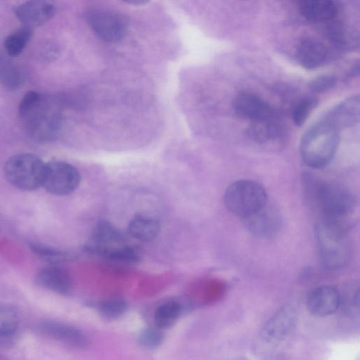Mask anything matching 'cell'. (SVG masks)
Masks as SVG:
<instances>
[{
	"instance_id": "obj_32",
	"label": "cell",
	"mask_w": 360,
	"mask_h": 360,
	"mask_svg": "<svg viewBox=\"0 0 360 360\" xmlns=\"http://www.w3.org/2000/svg\"><path fill=\"white\" fill-rule=\"evenodd\" d=\"M126 2L128 4H130L141 5V4H145L148 1H145V0H128Z\"/></svg>"
},
{
	"instance_id": "obj_18",
	"label": "cell",
	"mask_w": 360,
	"mask_h": 360,
	"mask_svg": "<svg viewBox=\"0 0 360 360\" xmlns=\"http://www.w3.org/2000/svg\"><path fill=\"white\" fill-rule=\"evenodd\" d=\"M300 11L302 17L309 22H324L336 17L338 8L333 1L308 0L300 3Z\"/></svg>"
},
{
	"instance_id": "obj_12",
	"label": "cell",
	"mask_w": 360,
	"mask_h": 360,
	"mask_svg": "<svg viewBox=\"0 0 360 360\" xmlns=\"http://www.w3.org/2000/svg\"><path fill=\"white\" fill-rule=\"evenodd\" d=\"M307 308L310 314L325 317L334 314L340 306L339 291L331 285H321L313 289L307 297Z\"/></svg>"
},
{
	"instance_id": "obj_22",
	"label": "cell",
	"mask_w": 360,
	"mask_h": 360,
	"mask_svg": "<svg viewBox=\"0 0 360 360\" xmlns=\"http://www.w3.org/2000/svg\"><path fill=\"white\" fill-rule=\"evenodd\" d=\"M273 116L261 121L254 122L249 128V136L259 142H265L279 135V126Z\"/></svg>"
},
{
	"instance_id": "obj_23",
	"label": "cell",
	"mask_w": 360,
	"mask_h": 360,
	"mask_svg": "<svg viewBox=\"0 0 360 360\" xmlns=\"http://www.w3.org/2000/svg\"><path fill=\"white\" fill-rule=\"evenodd\" d=\"M181 305L170 301L160 305L155 311L154 321L158 328H167L172 326L181 314Z\"/></svg>"
},
{
	"instance_id": "obj_3",
	"label": "cell",
	"mask_w": 360,
	"mask_h": 360,
	"mask_svg": "<svg viewBox=\"0 0 360 360\" xmlns=\"http://www.w3.org/2000/svg\"><path fill=\"white\" fill-rule=\"evenodd\" d=\"M340 143V130L324 119L303 135L300 143L302 159L314 169L326 167L334 158Z\"/></svg>"
},
{
	"instance_id": "obj_1",
	"label": "cell",
	"mask_w": 360,
	"mask_h": 360,
	"mask_svg": "<svg viewBox=\"0 0 360 360\" xmlns=\"http://www.w3.org/2000/svg\"><path fill=\"white\" fill-rule=\"evenodd\" d=\"M27 134L38 142H50L59 134L62 116L60 103L34 91H27L18 108Z\"/></svg>"
},
{
	"instance_id": "obj_29",
	"label": "cell",
	"mask_w": 360,
	"mask_h": 360,
	"mask_svg": "<svg viewBox=\"0 0 360 360\" xmlns=\"http://www.w3.org/2000/svg\"><path fill=\"white\" fill-rule=\"evenodd\" d=\"M98 309L106 319H116L123 314L127 309L126 302L120 298H112L101 302Z\"/></svg>"
},
{
	"instance_id": "obj_31",
	"label": "cell",
	"mask_w": 360,
	"mask_h": 360,
	"mask_svg": "<svg viewBox=\"0 0 360 360\" xmlns=\"http://www.w3.org/2000/svg\"><path fill=\"white\" fill-rule=\"evenodd\" d=\"M336 83V77L331 75H322L314 79L309 83L310 89L318 94L324 93Z\"/></svg>"
},
{
	"instance_id": "obj_14",
	"label": "cell",
	"mask_w": 360,
	"mask_h": 360,
	"mask_svg": "<svg viewBox=\"0 0 360 360\" xmlns=\"http://www.w3.org/2000/svg\"><path fill=\"white\" fill-rule=\"evenodd\" d=\"M235 112L253 122L266 120L273 116L270 106L259 96L248 92L238 94L233 100Z\"/></svg>"
},
{
	"instance_id": "obj_2",
	"label": "cell",
	"mask_w": 360,
	"mask_h": 360,
	"mask_svg": "<svg viewBox=\"0 0 360 360\" xmlns=\"http://www.w3.org/2000/svg\"><path fill=\"white\" fill-rule=\"evenodd\" d=\"M302 185L304 195L312 205L321 211L323 219L343 223V219L355 210V195L341 184L304 174Z\"/></svg>"
},
{
	"instance_id": "obj_20",
	"label": "cell",
	"mask_w": 360,
	"mask_h": 360,
	"mask_svg": "<svg viewBox=\"0 0 360 360\" xmlns=\"http://www.w3.org/2000/svg\"><path fill=\"white\" fill-rule=\"evenodd\" d=\"M160 230L159 221L154 217L145 214L134 216L128 224L129 235L142 242L154 240L159 234Z\"/></svg>"
},
{
	"instance_id": "obj_27",
	"label": "cell",
	"mask_w": 360,
	"mask_h": 360,
	"mask_svg": "<svg viewBox=\"0 0 360 360\" xmlns=\"http://www.w3.org/2000/svg\"><path fill=\"white\" fill-rule=\"evenodd\" d=\"M18 322V314L15 309L0 307V336L13 334L17 329Z\"/></svg>"
},
{
	"instance_id": "obj_7",
	"label": "cell",
	"mask_w": 360,
	"mask_h": 360,
	"mask_svg": "<svg viewBox=\"0 0 360 360\" xmlns=\"http://www.w3.org/2000/svg\"><path fill=\"white\" fill-rule=\"evenodd\" d=\"M80 180L79 171L68 162L45 163L42 186L52 195L64 196L72 193L79 186Z\"/></svg>"
},
{
	"instance_id": "obj_17",
	"label": "cell",
	"mask_w": 360,
	"mask_h": 360,
	"mask_svg": "<svg viewBox=\"0 0 360 360\" xmlns=\"http://www.w3.org/2000/svg\"><path fill=\"white\" fill-rule=\"evenodd\" d=\"M34 279L39 286L61 295L69 294L72 289V283L69 274L55 265L39 269Z\"/></svg>"
},
{
	"instance_id": "obj_11",
	"label": "cell",
	"mask_w": 360,
	"mask_h": 360,
	"mask_svg": "<svg viewBox=\"0 0 360 360\" xmlns=\"http://www.w3.org/2000/svg\"><path fill=\"white\" fill-rule=\"evenodd\" d=\"M243 220L249 232L261 238L274 236L278 231L281 224L280 212L268 204Z\"/></svg>"
},
{
	"instance_id": "obj_4",
	"label": "cell",
	"mask_w": 360,
	"mask_h": 360,
	"mask_svg": "<svg viewBox=\"0 0 360 360\" xmlns=\"http://www.w3.org/2000/svg\"><path fill=\"white\" fill-rule=\"evenodd\" d=\"M316 238L324 268L335 270L348 262L351 245L343 223L322 219L316 224Z\"/></svg>"
},
{
	"instance_id": "obj_28",
	"label": "cell",
	"mask_w": 360,
	"mask_h": 360,
	"mask_svg": "<svg viewBox=\"0 0 360 360\" xmlns=\"http://www.w3.org/2000/svg\"><path fill=\"white\" fill-rule=\"evenodd\" d=\"M317 102L314 97H305L297 103L292 112V118L295 125L301 126L304 123Z\"/></svg>"
},
{
	"instance_id": "obj_26",
	"label": "cell",
	"mask_w": 360,
	"mask_h": 360,
	"mask_svg": "<svg viewBox=\"0 0 360 360\" xmlns=\"http://www.w3.org/2000/svg\"><path fill=\"white\" fill-rule=\"evenodd\" d=\"M104 257L114 262L134 264L141 260V252L134 246L124 244L109 251Z\"/></svg>"
},
{
	"instance_id": "obj_5",
	"label": "cell",
	"mask_w": 360,
	"mask_h": 360,
	"mask_svg": "<svg viewBox=\"0 0 360 360\" xmlns=\"http://www.w3.org/2000/svg\"><path fill=\"white\" fill-rule=\"evenodd\" d=\"M224 203L229 212L243 219L266 205L268 197L265 189L257 182L240 179L226 188Z\"/></svg>"
},
{
	"instance_id": "obj_25",
	"label": "cell",
	"mask_w": 360,
	"mask_h": 360,
	"mask_svg": "<svg viewBox=\"0 0 360 360\" xmlns=\"http://www.w3.org/2000/svg\"><path fill=\"white\" fill-rule=\"evenodd\" d=\"M30 247L39 257L53 264L64 262L72 257L67 251L41 243H33L30 245Z\"/></svg>"
},
{
	"instance_id": "obj_13",
	"label": "cell",
	"mask_w": 360,
	"mask_h": 360,
	"mask_svg": "<svg viewBox=\"0 0 360 360\" xmlns=\"http://www.w3.org/2000/svg\"><path fill=\"white\" fill-rule=\"evenodd\" d=\"M56 13L54 4L50 1H27L19 4L15 9L17 18L23 26L33 28L49 20Z\"/></svg>"
},
{
	"instance_id": "obj_21",
	"label": "cell",
	"mask_w": 360,
	"mask_h": 360,
	"mask_svg": "<svg viewBox=\"0 0 360 360\" xmlns=\"http://www.w3.org/2000/svg\"><path fill=\"white\" fill-rule=\"evenodd\" d=\"M32 28L23 26L8 35L4 43L7 55L11 57L20 56L32 37Z\"/></svg>"
},
{
	"instance_id": "obj_16",
	"label": "cell",
	"mask_w": 360,
	"mask_h": 360,
	"mask_svg": "<svg viewBox=\"0 0 360 360\" xmlns=\"http://www.w3.org/2000/svg\"><path fill=\"white\" fill-rule=\"evenodd\" d=\"M359 96H353L338 104L323 118L340 131L354 126L359 121Z\"/></svg>"
},
{
	"instance_id": "obj_30",
	"label": "cell",
	"mask_w": 360,
	"mask_h": 360,
	"mask_svg": "<svg viewBox=\"0 0 360 360\" xmlns=\"http://www.w3.org/2000/svg\"><path fill=\"white\" fill-rule=\"evenodd\" d=\"M163 337L158 328H146L141 332L139 342L146 349H155L161 345Z\"/></svg>"
},
{
	"instance_id": "obj_10",
	"label": "cell",
	"mask_w": 360,
	"mask_h": 360,
	"mask_svg": "<svg viewBox=\"0 0 360 360\" xmlns=\"http://www.w3.org/2000/svg\"><path fill=\"white\" fill-rule=\"evenodd\" d=\"M297 314L290 306H284L277 311L264 324L262 338L267 342L275 343L285 340L295 326Z\"/></svg>"
},
{
	"instance_id": "obj_24",
	"label": "cell",
	"mask_w": 360,
	"mask_h": 360,
	"mask_svg": "<svg viewBox=\"0 0 360 360\" xmlns=\"http://www.w3.org/2000/svg\"><path fill=\"white\" fill-rule=\"evenodd\" d=\"M0 80L9 90L19 88L22 78L20 70L9 59L0 56Z\"/></svg>"
},
{
	"instance_id": "obj_9",
	"label": "cell",
	"mask_w": 360,
	"mask_h": 360,
	"mask_svg": "<svg viewBox=\"0 0 360 360\" xmlns=\"http://www.w3.org/2000/svg\"><path fill=\"white\" fill-rule=\"evenodd\" d=\"M124 244L122 233L109 221H101L94 227L85 250L104 257L109 251Z\"/></svg>"
},
{
	"instance_id": "obj_6",
	"label": "cell",
	"mask_w": 360,
	"mask_h": 360,
	"mask_svg": "<svg viewBox=\"0 0 360 360\" xmlns=\"http://www.w3.org/2000/svg\"><path fill=\"white\" fill-rule=\"evenodd\" d=\"M45 163L31 153L16 154L7 160L4 174L13 186L24 191H34L42 186Z\"/></svg>"
},
{
	"instance_id": "obj_15",
	"label": "cell",
	"mask_w": 360,
	"mask_h": 360,
	"mask_svg": "<svg viewBox=\"0 0 360 360\" xmlns=\"http://www.w3.org/2000/svg\"><path fill=\"white\" fill-rule=\"evenodd\" d=\"M39 328L46 335L73 347L84 348L89 344L82 330L60 322L44 321L39 325Z\"/></svg>"
},
{
	"instance_id": "obj_8",
	"label": "cell",
	"mask_w": 360,
	"mask_h": 360,
	"mask_svg": "<svg viewBox=\"0 0 360 360\" xmlns=\"http://www.w3.org/2000/svg\"><path fill=\"white\" fill-rule=\"evenodd\" d=\"M85 18L94 32L105 41H120L127 34V19L117 13L101 10L91 11L86 13Z\"/></svg>"
},
{
	"instance_id": "obj_19",
	"label": "cell",
	"mask_w": 360,
	"mask_h": 360,
	"mask_svg": "<svg viewBox=\"0 0 360 360\" xmlns=\"http://www.w3.org/2000/svg\"><path fill=\"white\" fill-rule=\"evenodd\" d=\"M296 56L303 68L315 69L326 61L327 50L325 46L317 40L305 39L297 46Z\"/></svg>"
}]
</instances>
